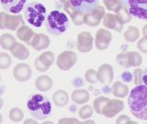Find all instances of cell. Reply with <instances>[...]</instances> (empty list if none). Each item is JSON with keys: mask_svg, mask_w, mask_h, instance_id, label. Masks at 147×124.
Returning a JSON list of instances; mask_svg holds the SVG:
<instances>
[{"mask_svg": "<svg viewBox=\"0 0 147 124\" xmlns=\"http://www.w3.org/2000/svg\"><path fill=\"white\" fill-rule=\"evenodd\" d=\"M116 61L119 65H121L124 68H130L131 67L130 63H129L127 53H122L118 54L117 58H116Z\"/></svg>", "mask_w": 147, "mask_h": 124, "instance_id": "cell-34", "label": "cell"}, {"mask_svg": "<svg viewBox=\"0 0 147 124\" xmlns=\"http://www.w3.org/2000/svg\"><path fill=\"white\" fill-rule=\"evenodd\" d=\"M53 100L57 107H64L68 103L69 96L64 90H57L53 95Z\"/></svg>", "mask_w": 147, "mask_h": 124, "instance_id": "cell-24", "label": "cell"}, {"mask_svg": "<svg viewBox=\"0 0 147 124\" xmlns=\"http://www.w3.org/2000/svg\"><path fill=\"white\" fill-rule=\"evenodd\" d=\"M71 17V20L72 21L74 22V24L75 25H77V26H80L82 25L84 22V18H85V15L84 14H82L80 12L76 11V9H74V10L69 14Z\"/></svg>", "mask_w": 147, "mask_h": 124, "instance_id": "cell-32", "label": "cell"}, {"mask_svg": "<svg viewBox=\"0 0 147 124\" xmlns=\"http://www.w3.org/2000/svg\"><path fill=\"white\" fill-rule=\"evenodd\" d=\"M93 48V37L87 31H83L77 37V49L80 53H88Z\"/></svg>", "mask_w": 147, "mask_h": 124, "instance_id": "cell-13", "label": "cell"}, {"mask_svg": "<svg viewBox=\"0 0 147 124\" xmlns=\"http://www.w3.org/2000/svg\"><path fill=\"white\" fill-rule=\"evenodd\" d=\"M27 0H0L3 8L8 13L18 14L25 6Z\"/></svg>", "mask_w": 147, "mask_h": 124, "instance_id": "cell-16", "label": "cell"}, {"mask_svg": "<svg viewBox=\"0 0 147 124\" xmlns=\"http://www.w3.org/2000/svg\"><path fill=\"white\" fill-rule=\"evenodd\" d=\"M117 15L121 18V20H122V22L123 23H128V22H130L131 20V16L129 14V12L127 11V9L124 7V6H123V7L121 9V11H119Z\"/></svg>", "mask_w": 147, "mask_h": 124, "instance_id": "cell-36", "label": "cell"}, {"mask_svg": "<svg viewBox=\"0 0 147 124\" xmlns=\"http://www.w3.org/2000/svg\"><path fill=\"white\" fill-rule=\"evenodd\" d=\"M54 62V54L53 52H45L41 53L40 56L35 60V68L40 72H46L49 67Z\"/></svg>", "mask_w": 147, "mask_h": 124, "instance_id": "cell-9", "label": "cell"}, {"mask_svg": "<svg viewBox=\"0 0 147 124\" xmlns=\"http://www.w3.org/2000/svg\"><path fill=\"white\" fill-rule=\"evenodd\" d=\"M112 93L115 96L119 98H126L127 95L129 94V87L127 85L123 84L121 81L115 82L112 86Z\"/></svg>", "mask_w": 147, "mask_h": 124, "instance_id": "cell-23", "label": "cell"}, {"mask_svg": "<svg viewBox=\"0 0 147 124\" xmlns=\"http://www.w3.org/2000/svg\"><path fill=\"white\" fill-rule=\"evenodd\" d=\"M124 108L123 101L119 99H109V101L103 108L102 115L107 118H113L118 115Z\"/></svg>", "mask_w": 147, "mask_h": 124, "instance_id": "cell-10", "label": "cell"}, {"mask_svg": "<svg viewBox=\"0 0 147 124\" xmlns=\"http://www.w3.org/2000/svg\"><path fill=\"white\" fill-rule=\"evenodd\" d=\"M85 78L87 83L89 84H95L98 80V75H96V72L94 69H88L86 73H85Z\"/></svg>", "mask_w": 147, "mask_h": 124, "instance_id": "cell-35", "label": "cell"}, {"mask_svg": "<svg viewBox=\"0 0 147 124\" xmlns=\"http://www.w3.org/2000/svg\"><path fill=\"white\" fill-rule=\"evenodd\" d=\"M36 33L33 31V30H31L30 27H28L26 25H22L17 30V37L18 40H20L22 41H24L27 44L30 45L31 41L35 37Z\"/></svg>", "mask_w": 147, "mask_h": 124, "instance_id": "cell-18", "label": "cell"}, {"mask_svg": "<svg viewBox=\"0 0 147 124\" xmlns=\"http://www.w3.org/2000/svg\"><path fill=\"white\" fill-rule=\"evenodd\" d=\"M130 117H128L127 115H121L116 121V124H127L130 121Z\"/></svg>", "mask_w": 147, "mask_h": 124, "instance_id": "cell-40", "label": "cell"}, {"mask_svg": "<svg viewBox=\"0 0 147 124\" xmlns=\"http://www.w3.org/2000/svg\"><path fill=\"white\" fill-rule=\"evenodd\" d=\"M142 34H144V37L147 38V24L144 25V28H142Z\"/></svg>", "mask_w": 147, "mask_h": 124, "instance_id": "cell-45", "label": "cell"}, {"mask_svg": "<svg viewBox=\"0 0 147 124\" xmlns=\"http://www.w3.org/2000/svg\"><path fill=\"white\" fill-rule=\"evenodd\" d=\"M77 61V56L73 51H64L57 57L56 64L59 69L63 71H68L75 65Z\"/></svg>", "mask_w": 147, "mask_h": 124, "instance_id": "cell-6", "label": "cell"}, {"mask_svg": "<svg viewBox=\"0 0 147 124\" xmlns=\"http://www.w3.org/2000/svg\"><path fill=\"white\" fill-rule=\"evenodd\" d=\"M24 17L30 25L35 28H40L43 24L46 17V8L42 4L32 2L25 8Z\"/></svg>", "mask_w": 147, "mask_h": 124, "instance_id": "cell-4", "label": "cell"}, {"mask_svg": "<svg viewBox=\"0 0 147 124\" xmlns=\"http://www.w3.org/2000/svg\"><path fill=\"white\" fill-rule=\"evenodd\" d=\"M103 25L107 29H110L116 30L118 32H121L123 29L124 23L118 15H115V14H111V13H107L103 18Z\"/></svg>", "mask_w": 147, "mask_h": 124, "instance_id": "cell-14", "label": "cell"}, {"mask_svg": "<svg viewBox=\"0 0 147 124\" xmlns=\"http://www.w3.org/2000/svg\"><path fill=\"white\" fill-rule=\"evenodd\" d=\"M96 75H98V80L103 85H109L112 82L114 73H113V68L111 65L108 63H105L100 65L98 72H96Z\"/></svg>", "mask_w": 147, "mask_h": 124, "instance_id": "cell-15", "label": "cell"}, {"mask_svg": "<svg viewBox=\"0 0 147 124\" xmlns=\"http://www.w3.org/2000/svg\"><path fill=\"white\" fill-rule=\"evenodd\" d=\"M146 124H147V122H146Z\"/></svg>", "mask_w": 147, "mask_h": 124, "instance_id": "cell-52", "label": "cell"}, {"mask_svg": "<svg viewBox=\"0 0 147 124\" xmlns=\"http://www.w3.org/2000/svg\"><path fill=\"white\" fill-rule=\"evenodd\" d=\"M3 104H4V102H3V99L0 98V108H1L2 107H3Z\"/></svg>", "mask_w": 147, "mask_h": 124, "instance_id": "cell-47", "label": "cell"}, {"mask_svg": "<svg viewBox=\"0 0 147 124\" xmlns=\"http://www.w3.org/2000/svg\"><path fill=\"white\" fill-rule=\"evenodd\" d=\"M2 121H3V117H2V115L0 114V124L2 123Z\"/></svg>", "mask_w": 147, "mask_h": 124, "instance_id": "cell-50", "label": "cell"}, {"mask_svg": "<svg viewBox=\"0 0 147 124\" xmlns=\"http://www.w3.org/2000/svg\"><path fill=\"white\" fill-rule=\"evenodd\" d=\"M137 47L142 53H147V38L142 37V39H140L137 43Z\"/></svg>", "mask_w": 147, "mask_h": 124, "instance_id": "cell-38", "label": "cell"}, {"mask_svg": "<svg viewBox=\"0 0 147 124\" xmlns=\"http://www.w3.org/2000/svg\"><path fill=\"white\" fill-rule=\"evenodd\" d=\"M61 2L63 5V8H64V10H65V11L68 10L69 8L72 7V5L70 3V0H61Z\"/></svg>", "mask_w": 147, "mask_h": 124, "instance_id": "cell-42", "label": "cell"}, {"mask_svg": "<svg viewBox=\"0 0 147 124\" xmlns=\"http://www.w3.org/2000/svg\"><path fill=\"white\" fill-rule=\"evenodd\" d=\"M23 117H24V113L18 108H13L9 111V119H11L13 122H18L22 121Z\"/></svg>", "mask_w": 147, "mask_h": 124, "instance_id": "cell-30", "label": "cell"}, {"mask_svg": "<svg viewBox=\"0 0 147 124\" xmlns=\"http://www.w3.org/2000/svg\"><path fill=\"white\" fill-rule=\"evenodd\" d=\"M90 95L86 89H76L72 93V100L78 105L86 103L89 100Z\"/></svg>", "mask_w": 147, "mask_h": 124, "instance_id": "cell-22", "label": "cell"}, {"mask_svg": "<svg viewBox=\"0 0 147 124\" xmlns=\"http://www.w3.org/2000/svg\"><path fill=\"white\" fill-rule=\"evenodd\" d=\"M10 52L13 56L18 60H26L30 56V52L26 46L17 41L12 45Z\"/></svg>", "mask_w": 147, "mask_h": 124, "instance_id": "cell-20", "label": "cell"}, {"mask_svg": "<svg viewBox=\"0 0 147 124\" xmlns=\"http://www.w3.org/2000/svg\"><path fill=\"white\" fill-rule=\"evenodd\" d=\"M16 42V39L13 35L9 33H4L0 36V45L6 51H10L12 45Z\"/></svg>", "mask_w": 147, "mask_h": 124, "instance_id": "cell-25", "label": "cell"}, {"mask_svg": "<svg viewBox=\"0 0 147 124\" xmlns=\"http://www.w3.org/2000/svg\"><path fill=\"white\" fill-rule=\"evenodd\" d=\"M77 119L75 118H63L58 121V124H81Z\"/></svg>", "mask_w": 147, "mask_h": 124, "instance_id": "cell-39", "label": "cell"}, {"mask_svg": "<svg viewBox=\"0 0 147 124\" xmlns=\"http://www.w3.org/2000/svg\"><path fill=\"white\" fill-rule=\"evenodd\" d=\"M112 40L111 33L105 29H100L96 31V38H95V45L96 49L100 51L106 50Z\"/></svg>", "mask_w": 147, "mask_h": 124, "instance_id": "cell-12", "label": "cell"}, {"mask_svg": "<svg viewBox=\"0 0 147 124\" xmlns=\"http://www.w3.org/2000/svg\"><path fill=\"white\" fill-rule=\"evenodd\" d=\"M32 75L31 68L27 63H18L13 69V76L18 82H26Z\"/></svg>", "mask_w": 147, "mask_h": 124, "instance_id": "cell-11", "label": "cell"}, {"mask_svg": "<svg viewBox=\"0 0 147 124\" xmlns=\"http://www.w3.org/2000/svg\"><path fill=\"white\" fill-rule=\"evenodd\" d=\"M30 46L36 51H41L50 46V39L48 36H46L42 33L36 34L31 41Z\"/></svg>", "mask_w": 147, "mask_h": 124, "instance_id": "cell-19", "label": "cell"}, {"mask_svg": "<svg viewBox=\"0 0 147 124\" xmlns=\"http://www.w3.org/2000/svg\"><path fill=\"white\" fill-rule=\"evenodd\" d=\"M23 124H38V122H37V121H35V119H27Z\"/></svg>", "mask_w": 147, "mask_h": 124, "instance_id": "cell-44", "label": "cell"}, {"mask_svg": "<svg viewBox=\"0 0 147 124\" xmlns=\"http://www.w3.org/2000/svg\"><path fill=\"white\" fill-rule=\"evenodd\" d=\"M5 16H6V12H0V30H5Z\"/></svg>", "mask_w": 147, "mask_h": 124, "instance_id": "cell-41", "label": "cell"}, {"mask_svg": "<svg viewBox=\"0 0 147 124\" xmlns=\"http://www.w3.org/2000/svg\"><path fill=\"white\" fill-rule=\"evenodd\" d=\"M142 83L144 84V86H147V67L142 72Z\"/></svg>", "mask_w": 147, "mask_h": 124, "instance_id": "cell-43", "label": "cell"}, {"mask_svg": "<svg viewBox=\"0 0 147 124\" xmlns=\"http://www.w3.org/2000/svg\"><path fill=\"white\" fill-rule=\"evenodd\" d=\"M70 3L74 9L84 15L94 10L98 6V0H70Z\"/></svg>", "mask_w": 147, "mask_h": 124, "instance_id": "cell-8", "label": "cell"}, {"mask_svg": "<svg viewBox=\"0 0 147 124\" xmlns=\"http://www.w3.org/2000/svg\"><path fill=\"white\" fill-rule=\"evenodd\" d=\"M128 104L133 116L141 121H147V86H136L129 95Z\"/></svg>", "mask_w": 147, "mask_h": 124, "instance_id": "cell-1", "label": "cell"}, {"mask_svg": "<svg viewBox=\"0 0 147 124\" xmlns=\"http://www.w3.org/2000/svg\"><path fill=\"white\" fill-rule=\"evenodd\" d=\"M139 36V30L134 26H131L128 28V30L124 33V39L129 42H134L136 40H138Z\"/></svg>", "mask_w": 147, "mask_h": 124, "instance_id": "cell-26", "label": "cell"}, {"mask_svg": "<svg viewBox=\"0 0 147 124\" xmlns=\"http://www.w3.org/2000/svg\"><path fill=\"white\" fill-rule=\"evenodd\" d=\"M127 124H138L136 121H129Z\"/></svg>", "mask_w": 147, "mask_h": 124, "instance_id": "cell-48", "label": "cell"}, {"mask_svg": "<svg viewBox=\"0 0 147 124\" xmlns=\"http://www.w3.org/2000/svg\"><path fill=\"white\" fill-rule=\"evenodd\" d=\"M142 69L140 68H137L133 72V81H134V84L136 86H140L142 85Z\"/></svg>", "mask_w": 147, "mask_h": 124, "instance_id": "cell-37", "label": "cell"}, {"mask_svg": "<svg viewBox=\"0 0 147 124\" xmlns=\"http://www.w3.org/2000/svg\"><path fill=\"white\" fill-rule=\"evenodd\" d=\"M41 124H53V122H52V121H44L43 123H41Z\"/></svg>", "mask_w": 147, "mask_h": 124, "instance_id": "cell-49", "label": "cell"}, {"mask_svg": "<svg viewBox=\"0 0 147 124\" xmlns=\"http://www.w3.org/2000/svg\"><path fill=\"white\" fill-rule=\"evenodd\" d=\"M131 16L140 20H147V0H121Z\"/></svg>", "mask_w": 147, "mask_h": 124, "instance_id": "cell-5", "label": "cell"}, {"mask_svg": "<svg viewBox=\"0 0 147 124\" xmlns=\"http://www.w3.org/2000/svg\"><path fill=\"white\" fill-rule=\"evenodd\" d=\"M109 101V98H107V96H98L94 100V103H93V108L95 111L99 114V115H102L103 112V108L105 107V105L107 104Z\"/></svg>", "mask_w": 147, "mask_h": 124, "instance_id": "cell-27", "label": "cell"}, {"mask_svg": "<svg viewBox=\"0 0 147 124\" xmlns=\"http://www.w3.org/2000/svg\"><path fill=\"white\" fill-rule=\"evenodd\" d=\"M105 15H106V13H105L104 7L101 6H98L94 10L86 14L84 18V22L87 26L96 27L99 25L100 21L104 18Z\"/></svg>", "mask_w": 147, "mask_h": 124, "instance_id": "cell-7", "label": "cell"}, {"mask_svg": "<svg viewBox=\"0 0 147 124\" xmlns=\"http://www.w3.org/2000/svg\"><path fill=\"white\" fill-rule=\"evenodd\" d=\"M53 82L52 80V78L48 75H40L35 81L36 88L41 92L49 91L53 87Z\"/></svg>", "mask_w": 147, "mask_h": 124, "instance_id": "cell-21", "label": "cell"}, {"mask_svg": "<svg viewBox=\"0 0 147 124\" xmlns=\"http://www.w3.org/2000/svg\"><path fill=\"white\" fill-rule=\"evenodd\" d=\"M128 55V59H129V63H130V65L133 67H138L140 66L142 63V55L137 53V52H129L127 53Z\"/></svg>", "mask_w": 147, "mask_h": 124, "instance_id": "cell-29", "label": "cell"}, {"mask_svg": "<svg viewBox=\"0 0 147 124\" xmlns=\"http://www.w3.org/2000/svg\"><path fill=\"white\" fill-rule=\"evenodd\" d=\"M29 112L36 119H44L52 113V104L46 96L36 94L29 99L27 103Z\"/></svg>", "mask_w": 147, "mask_h": 124, "instance_id": "cell-2", "label": "cell"}, {"mask_svg": "<svg viewBox=\"0 0 147 124\" xmlns=\"http://www.w3.org/2000/svg\"><path fill=\"white\" fill-rule=\"evenodd\" d=\"M81 124H96L94 121H91V119H87V121H83Z\"/></svg>", "mask_w": 147, "mask_h": 124, "instance_id": "cell-46", "label": "cell"}, {"mask_svg": "<svg viewBox=\"0 0 147 124\" xmlns=\"http://www.w3.org/2000/svg\"><path fill=\"white\" fill-rule=\"evenodd\" d=\"M22 25H24V21H23L22 16L20 15H10V14H7L5 16V21H4V26L5 29L10 30H15Z\"/></svg>", "mask_w": 147, "mask_h": 124, "instance_id": "cell-17", "label": "cell"}, {"mask_svg": "<svg viewBox=\"0 0 147 124\" xmlns=\"http://www.w3.org/2000/svg\"><path fill=\"white\" fill-rule=\"evenodd\" d=\"M11 58L7 53H0V69H7L11 64Z\"/></svg>", "mask_w": 147, "mask_h": 124, "instance_id": "cell-33", "label": "cell"}, {"mask_svg": "<svg viewBox=\"0 0 147 124\" xmlns=\"http://www.w3.org/2000/svg\"><path fill=\"white\" fill-rule=\"evenodd\" d=\"M104 4L108 10L113 11L116 14H118L123 7V5L119 0H104Z\"/></svg>", "mask_w": 147, "mask_h": 124, "instance_id": "cell-28", "label": "cell"}, {"mask_svg": "<svg viewBox=\"0 0 147 124\" xmlns=\"http://www.w3.org/2000/svg\"><path fill=\"white\" fill-rule=\"evenodd\" d=\"M69 26L68 17L59 10L52 11L47 17L46 27L49 33L53 35H60L65 32Z\"/></svg>", "mask_w": 147, "mask_h": 124, "instance_id": "cell-3", "label": "cell"}, {"mask_svg": "<svg viewBox=\"0 0 147 124\" xmlns=\"http://www.w3.org/2000/svg\"><path fill=\"white\" fill-rule=\"evenodd\" d=\"M94 113V108H92L90 105H86L83 106V107L79 109L78 114H79V117L82 119H86L90 118Z\"/></svg>", "mask_w": 147, "mask_h": 124, "instance_id": "cell-31", "label": "cell"}, {"mask_svg": "<svg viewBox=\"0 0 147 124\" xmlns=\"http://www.w3.org/2000/svg\"><path fill=\"white\" fill-rule=\"evenodd\" d=\"M0 81H1V75H0Z\"/></svg>", "mask_w": 147, "mask_h": 124, "instance_id": "cell-51", "label": "cell"}]
</instances>
